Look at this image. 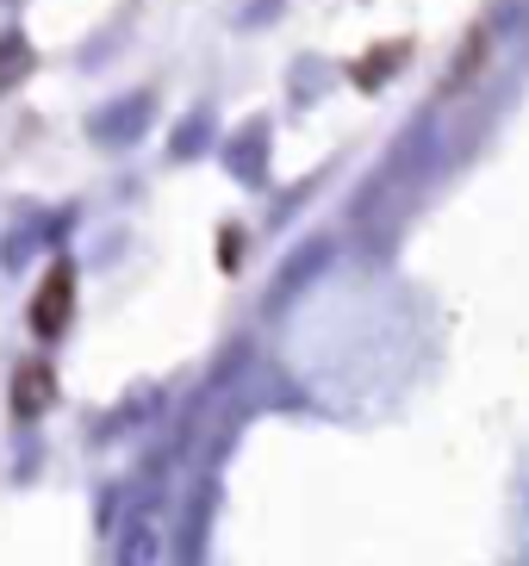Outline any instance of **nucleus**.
Segmentation results:
<instances>
[{"mask_svg":"<svg viewBox=\"0 0 529 566\" xmlns=\"http://www.w3.org/2000/svg\"><path fill=\"white\" fill-rule=\"evenodd\" d=\"M69 305H75V274H69V268H50V281L38 286V300H32V331L38 336H63Z\"/></svg>","mask_w":529,"mask_h":566,"instance_id":"f257e3e1","label":"nucleus"},{"mask_svg":"<svg viewBox=\"0 0 529 566\" xmlns=\"http://www.w3.org/2000/svg\"><path fill=\"white\" fill-rule=\"evenodd\" d=\"M44 405H50V367L25 361V367H19V380H13V411L19 417H38Z\"/></svg>","mask_w":529,"mask_h":566,"instance_id":"f03ea898","label":"nucleus"},{"mask_svg":"<svg viewBox=\"0 0 529 566\" xmlns=\"http://www.w3.org/2000/svg\"><path fill=\"white\" fill-rule=\"evenodd\" d=\"M25 69H32V51H25V38L7 32V38H0V87H13L19 75H25Z\"/></svg>","mask_w":529,"mask_h":566,"instance_id":"7ed1b4c3","label":"nucleus"}]
</instances>
